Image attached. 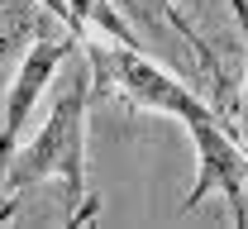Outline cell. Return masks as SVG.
Segmentation results:
<instances>
[{"mask_svg":"<svg viewBox=\"0 0 248 229\" xmlns=\"http://www.w3.org/2000/svg\"><path fill=\"white\" fill-rule=\"evenodd\" d=\"M86 124H91V62H86V53H77L43 124L29 138H19V148L10 153L0 186L33 191L43 182H58L67 205H77L86 196ZM67 220H72V210H67Z\"/></svg>","mask_w":248,"mask_h":229,"instance_id":"6da1fadb","label":"cell"},{"mask_svg":"<svg viewBox=\"0 0 248 229\" xmlns=\"http://www.w3.org/2000/svg\"><path fill=\"white\" fill-rule=\"evenodd\" d=\"M81 53L91 62V86L100 96H115L129 110H148V115H167V120H224L201 91H191L186 81L172 76V67L148 58V48H129L115 38H81Z\"/></svg>","mask_w":248,"mask_h":229,"instance_id":"7a4b0ae2","label":"cell"},{"mask_svg":"<svg viewBox=\"0 0 248 229\" xmlns=\"http://www.w3.org/2000/svg\"><path fill=\"white\" fill-rule=\"evenodd\" d=\"M110 5H115V15H120L124 24L139 33L143 48L153 43L162 53H172L177 62H186V72H196L201 86L210 91V105L229 120L234 86H229V76H224V62H219V53L210 48V38L186 19V10L177 0H110Z\"/></svg>","mask_w":248,"mask_h":229,"instance_id":"3957f363","label":"cell"},{"mask_svg":"<svg viewBox=\"0 0 248 229\" xmlns=\"http://www.w3.org/2000/svg\"><path fill=\"white\" fill-rule=\"evenodd\" d=\"M81 53V38L67 33L62 24L43 29L29 48L15 58V72H10V86H5V105H0V177L10 167V153L19 148V138L29 129L33 110L43 105L48 86L62 76V67Z\"/></svg>","mask_w":248,"mask_h":229,"instance_id":"277c9868","label":"cell"},{"mask_svg":"<svg viewBox=\"0 0 248 229\" xmlns=\"http://www.w3.org/2000/svg\"><path fill=\"white\" fill-rule=\"evenodd\" d=\"M186 134L196 143V182L182 200V215L196 210L205 196H224L234 210V225H248V158L229 120H191Z\"/></svg>","mask_w":248,"mask_h":229,"instance_id":"5b68a950","label":"cell"},{"mask_svg":"<svg viewBox=\"0 0 248 229\" xmlns=\"http://www.w3.org/2000/svg\"><path fill=\"white\" fill-rule=\"evenodd\" d=\"M58 19L38 5V0H0V67L15 62L43 29H53Z\"/></svg>","mask_w":248,"mask_h":229,"instance_id":"8992f818","label":"cell"},{"mask_svg":"<svg viewBox=\"0 0 248 229\" xmlns=\"http://www.w3.org/2000/svg\"><path fill=\"white\" fill-rule=\"evenodd\" d=\"M229 10H234V19L244 29V48H248V0H229ZM229 129H234V138H239V148L248 158V62H244V81L234 91V105H229Z\"/></svg>","mask_w":248,"mask_h":229,"instance_id":"52a82bcc","label":"cell"},{"mask_svg":"<svg viewBox=\"0 0 248 229\" xmlns=\"http://www.w3.org/2000/svg\"><path fill=\"white\" fill-rule=\"evenodd\" d=\"M15 215H19V196L0 186V225H5V220H15Z\"/></svg>","mask_w":248,"mask_h":229,"instance_id":"ba28073f","label":"cell"}]
</instances>
